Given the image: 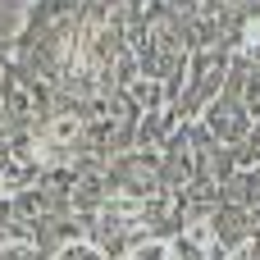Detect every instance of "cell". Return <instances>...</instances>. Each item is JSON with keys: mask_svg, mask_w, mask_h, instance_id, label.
<instances>
[{"mask_svg": "<svg viewBox=\"0 0 260 260\" xmlns=\"http://www.w3.org/2000/svg\"><path fill=\"white\" fill-rule=\"evenodd\" d=\"M210 133L219 137V142H242L247 133H251V119H247V110L242 105H233V101H215L210 105Z\"/></svg>", "mask_w": 260, "mask_h": 260, "instance_id": "1", "label": "cell"}, {"mask_svg": "<svg viewBox=\"0 0 260 260\" xmlns=\"http://www.w3.org/2000/svg\"><path fill=\"white\" fill-rule=\"evenodd\" d=\"M114 174H119V183L128 187V192H142L146 183H151V174H155V160H146V155H123L119 165H114ZM151 192V187H146Z\"/></svg>", "mask_w": 260, "mask_h": 260, "instance_id": "2", "label": "cell"}, {"mask_svg": "<svg viewBox=\"0 0 260 260\" xmlns=\"http://www.w3.org/2000/svg\"><path fill=\"white\" fill-rule=\"evenodd\" d=\"M133 96H137V105H146V114H160V105H165V82H160V78H133Z\"/></svg>", "mask_w": 260, "mask_h": 260, "instance_id": "3", "label": "cell"}, {"mask_svg": "<svg viewBox=\"0 0 260 260\" xmlns=\"http://www.w3.org/2000/svg\"><path fill=\"white\" fill-rule=\"evenodd\" d=\"M32 178H37V160L23 155V165H9V169L0 174V187H5V192H23V183H32Z\"/></svg>", "mask_w": 260, "mask_h": 260, "instance_id": "4", "label": "cell"}, {"mask_svg": "<svg viewBox=\"0 0 260 260\" xmlns=\"http://www.w3.org/2000/svg\"><path fill=\"white\" fill-rule=\"evenodd\" d=\"M128 260H174V247L169 242H160V238H146V242H137Z\"/></svg>", "mask_w": 260, "mask_h": 260, "instance_id": "5", "label": "cell"}, {"mask_svg": "<svg viewBox=\"0 0 260 260\" xmlns=\"http://www.w3.org/2000/svg\"><path fill=\"white\" fill-rule=\"evenodd\" d=\"M55 260H105V251L96 242H69V247H59Z\"/></svg>", "mask_w": 260, "mask_h": 260, "instance_id": "6", "label": "cell"}, {"mask_svg": "<svg viewBox=\"0 0 260 260\" xmlns=\"http://www.w3.org/2000/svg\"><path fill=\"white\" fill-rule=\"evenodd\" d=\"M0 260H37V251L27 242H9V247H0Z\"/></svg>", "mask_w": 260, "mask_h": 260, "instance_id": "7", "label": "cell"}]
</instances>
